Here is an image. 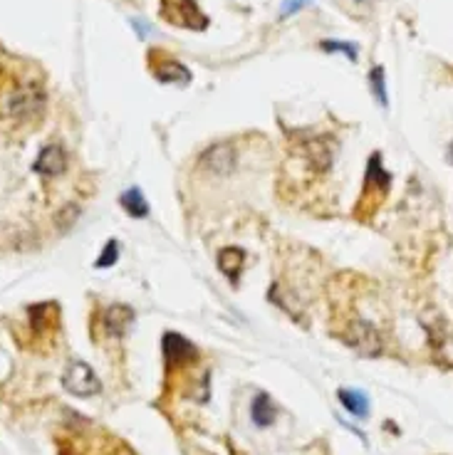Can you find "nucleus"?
I'll list each match as a JSON object with an SVG mask.
<instances>
[{"mask_svg":"<svg viewBox=\"0 0 453 455\" xmlns=\"http://www.w3.org/2000/svg\"><path fill=\"white\" fill-rule=\"evenodd\" d=\"M6 114L13 119H30L35 117V114L42 112V107H45V94L40 92V87H35V84H28V87H18L13 89L11 94H8L6 99Z\"/></svg>","mask_w":453,"mask_h":455,"instance_id":"nucleus-1","label":"nucleus"},{"mask_svg":"<svg viewBox=\"0 0 453 455\" xmlns=\"http://www.w3.org/2000/svg\"><path fill=\"white\" fill-rule=\"evenodd\" d=\"M161 18L189 30H204L208 18L199 10L196 0H161Z\"/></svg>","mask_w":453,"mask_h":455,"instance_id":"nucleus-2","label":"nucleus"},{"mask_svg":"<svg viewBox=\"0 0 453 455\" xmlns=\"http://www.w3.org/2000/svg\"><path fill=\"white\" fill-rule=\"evenodd\" d=\"M62 386H65L70 394L82 396V398L100 394V389H102L97 374L92 371V366L85 364V361H72V364L67 366L65 374H62Z\"/></svg>","mask_w":453,"mask_h":455,"instance_id":"nucleus-3","label":"nucleus"},{"mask_svg":"<svg viewBox=\"0 0 453 455\" xmlns=\"http://www.w3.org/2000/svg\"><path fill=\"white\" fill-rule=\"evenodd\" d=\"M238 163V153H235V146L228 141H220L208 146L199 158V166L204 168L206 173L211 176H228L230 171Z\"/></svg>","mask_w":453,"mask_h":455,"instance_id":"nucleus-4","label":"nucleus"},{"mask_svg":"<svg viewBox=\"0 0 453 455\" xmlns=\"http://www.w3.org/2000/svg\"><path fill=\"white\" fill-rule=\"evenodd\" d=\"M347 344H352L354 349L362 351V354L374 356L382 351V336H379L377 329H374L372 324H367V321H354L347 331Z\"/></svg>","mask_w":453,"mask_h":455,"instance_id":"nucleus-5","label":"nucleus"},{"mask_svg":"<svg viewBox=\"0 0 453 455\" xmlns=\"http://www.w3.org/2000/svg\"><path fill=\"white\" fill-rule=\"evenodd\" d=\"M151 69H154L156 79L164 84H189L191 82V72L184 67L181 62H176V59L166 57V54H156L154 64H151Z\"/></svg>","mask_w":453,"mask_h":455,"instance_id":"nucleus-6","label":"nucleus"},{"mask_svg":"<svg viewBox=\"0 0 453 455\" xmlns=\"http://www.w3.org/2000/svg\"><path fill=\"white\" fill-rule=\"evenodd\" d=\"M164 354L169 366H184L191 359H196V346L181 334H164Z\"/></svg>","mask_w":453,"mask_h":455,"instance_id":"nucleus-7","label":"nucleus"},{"mask_svg":"<svg viewBox=\"0 0 453 455\" xmlns=\"http://www.w3.org/2000/svg\"><path fill=\"white\" fill-rule=\"evenodd\" d=\"M65 168H67V153L57 143H50V146L42 148L35 161V171L42 173V176H60Z\"/></svg>","mask_w":453,"mask_h":455,"instance_id":"nucleus-8","label":"nucleus"},{"mask_svg":"<svg viewBox=\"0 0 453 455\" xmlns=\"http://www.w3.org/2000/svg\"><path fill=\"white\" fill-rule=\"evenodd\" d=\"M102 321H105L107 334L122 336L131 326V321H134V309H131L129 305H112V307H107Z\"/></svg>","mask_w":453,"mask_h":455,"instance_id":"nucleus-9","label":"nucleus"},{"mask_svg":"<svg viewBox=\"0 0 453 455\" xmlns=\"http://www.w3.org/2000/svg\"><path fill=\"white\" fill-rule=\"evenodd\" d=\"M275 413H278V408H275L273 398H270L268 394L255 396L253 406H250V418H253V423L258 425V428H268V425L275 420Z\"/></svg>","mask_w":453,"mask_h":455,"instance_id":"nucleus-10","label":"nucleus"},{"mask_svg":"<svg viewBox=\"0 0 453 455\" xmlns=\"http://www.w3.org/2000/svg\"><path fill=\"white\" fill-rule=\"evenodd\" d=\"M243 262H245V252L240 247H223L218 252V267L223 275H228L233 282H238V275L243 270Z\"/></svg>","mask_w":453,"mask_h":455,"instance_id":"nucleus-11","label":"nucleus"},{"mask_svg":"<svg viewBox=\"0 0 453 455\" xmlns=\"http://www.w3.org/2000/svg\"><path fill=\"white\" fill-rule=\"evenodd\" d=\"M337 396H339V401H342V406L349 410V413L359 415V418H364V415L369 413V398L362 394V391H354V389H342Z\"/></svg>","mask_w":453,"mask_h":455,"instance_id":"nucleus-12","label":"nucleus"},{"mask_svg":"<svg viewBox=\"0 0 453 455\" xmlns=\"http://www.w3.org/2000/svg\"><path fill=\"white\" fill-rule=\"evenodd\" d=\"M119 203H122V208L134 218H144L146 213H149V203H146V198L141 196L139 188H129V191H124L119 198Z\"/></svg>","mask_w":453,"mask_h":455,"instance_id":"nucleus-13","label":"nucleus"},{"mask_svg":"<svg viewBox=\"0 0 453 455\" xmlns=\"http://www.w3.org/2000/svg\"><path fill=\"white\" fill-rule=\"evenodd\" d=\"M369 87H372V94L377 97V102L382 107H389V97H387V79H384V67H374L369 72Z\"/></svg>","mask_w":453,"mask_h":455,"instance_id":"nucleus-14","label":"nucleus"},{"mask_svg":"<svg viewBox=\"0 0 453 455\" xmlns=\"http://www.w3.org/2000/svg\"><path fill=\"white\" fill-rule=\"evenodd\" d=\"M319 47L324 49V52H339L344 54V57H349L354 62L357 59V45L354 42H339V40H324V42H319Z\"/></svg>","mask_w":453,"mask_h":455,"instance_id":"nucleus-15","label":"nucleus"},{"mask_svg":"<svg viewBox=\"0 0 453 455\" xmlns=\"http://www.w3.org/2000/svg\"><path fill=\"white\" fill-rule=\"evenodd\" d=\"M117 257H119V242L110 240L105 245V252L97 257V267H112L117 262Z\"/></svg>","mask_w":453,"mask_h":455,"instance_id":"nucleus-16","label":"nucleus"},{"mask_svg":"<svg viewBox=\"0 0 453 455\" xmlns=\"http://www.w3.org/2000/svg\"><path fill=\"white\" fill-rule=\"evenodd\" d=\"M307 3H310V0H285L283 8H280V15H283V18H288V15L298 13V10L302 8V5H307Z\"/></svg>","mask_w":453,"mask_h":455,"instance_id":"nucleus-17","label":"nucleus"},{"mask_svg":"<svg viewBox=\"0 0 453 455\" xmlns=\"http://www.w3.org/2000/svg\"><path fill=\"white\" fill-rule=\"evenodd\" d=\"M448 161L453 163V143H451V148H448Z\"/></svg>","mask_w":453,"mask_h":455,"instance_id":"nucleus-18","label":"nucleus"}]
</instances>
